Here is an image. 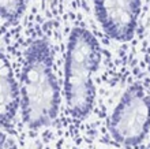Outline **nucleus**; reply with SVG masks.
Returning a JSON list of instances; mask_svg holds the SVG:
<instances>
[{
    "instance_id": "obj_3",
    "label": "nucleus",
    "mask_w": 150,
    "mask_h": 149,
    "mask_svg": "<svg viewBox=\"0 0 150 149\" xmlns=\"http://www.w3.org/2000/svg\"><path fill=\"white\" fill-rule=\"evenodd\" d=\"M150 130V96L141 85L124 92L109 118L112 137L123 146H137Z\"/></svg>"
},
{
    "instance_id": "obj_5",
    "label": "nucleus",
    "mask_w": 150,
    "mask_h": 149,
    "mask_svg": "<svg viewBox=\"0 0 150 149\" xmlns=\"http://www.w3.org/2000/svg\"><path fill=\"white\" fill-rule=\"evenodd\" d=\"M21 7V0H0V15L14 16L18 14Z\"/></svg>"
},
{
    "instance_id": "obj_1",
    "label": "nucleus",
    "mask_w": 150,
    "mask_h": 149,
    "mask_svg": "<svg viewBox=\"0 0 150 149\" xmlns=\"http://www.w3.org/2000/svg\"><path fill=\"white\" fill-rule=\"evenodd\" d=\"M21 108L23 122L32 129L53 123L60 108V86L47 44L29 48L21 75Z\"/></svg>"
},
{
    "instance_id": "obj_2",
    "label": "nucleus",
    "mask_w": 150,
    "mask_h": 149,
    "mask_svg": "<svg viewBox=\"0 0 150 149\" xmlns=\"http://www.w3.org/2000/svg\"><path fill=\"white\" fill-rule=\"evenodd\" d=\"M98 66L100 51L94 38L86 31L75 30L66 58L64 96L70 115L78 120L86 118L94 106V74Z\"/></svg>"
},
{
    "instance_id": "obj_4",
    "label": "nucleus",
    "mask_w": 150,
    "mask_h": 149,
    "mask_svg": "<svg viewBox=\"0 0 150 149\" xmlns=\"http://www.w3.org/2000/svg\"><path fill=\"white\" fill-rule=\"evenodd\" d=\"M21 106V90L7 58L0 51V127H10Z\"/></svg>"
}]
</instances>
